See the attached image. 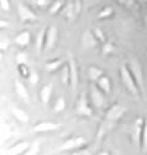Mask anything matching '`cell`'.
<instances>
[{
    "mask_svg": "<svg viewBox=\"0 0 147 155\" xmlns=\"http://www.w3.org/2000/svg\"><path fill=\"white\" fill-rule=\"evenodd\" d=\"M120 78H121L122 84L125 85V88L128 89L132 94L136 97L141 96V88L138 87V84H137V81L133 78V75H132V72L129 71L128 65H122L120 67Z\"/></svg>",
    "mask_w": 147,
    "mask_h": 155,
    "instance_id": "1",
    "label": "cell"
},
{
    "mask_svg": "<svg viewBox=\"0 0 147 155\" xmlns=\"http://www.w3.org/2000/svg\"><path fill=\"white\" fill-rule=\"evenodd\" d=\"M90 101H92V105L94 106L96 109H102L103 106L106 105V97H105V92L102 91L98 85L93 84L90 87Z\"/></svg>",
    "mask_w": 147,
    "mask_h": 155,
    "instance_id": "2",
    "label": "cell"
},
{
    "mask_svg": "<svg viewBox=\"0 0 147 155\" xmlns=\"http://www.w3.org/2000/svg\"><path fill=\"white\" fill-rule=\"evenodd\" d=\"M126 65H128L129 71L132 72V75H133V78L137 81V84H138V87L142 91L143 89V71H142V67L139 65V62L137 61L136 58H130Z\"/></svg>",
    "mask_w": 147,
    "mask_h": 155,
    "instance_id": "3",
    "label": "cell"
},
{
    "mask_svg": "<svg viewBox=\"0 0 147 155\" xmlns=\"http://www.w3.org/2000/svg\"><path fill=\"white\" fill-rule=\"evenodd\" d=\"M76 114L79 116H92L93 115V109L89 106V100H88L87 93H81L79 100L76 102Z\"/></svg>",
    "mask_w": 147,
    "mask_h": 155,
    "instance_id": "4",
    "label": "cell"
},
{
    "mask_svg": "<svg viewBox=\"0 0 147 155\" xmlns=\"http://www.w3.org/2000/svg\"><path fill=\"white\" fill-rule=\"evenodd\" d=\"M17 11H18V16L21 18L22 22H34V21H38V18H39L36 16V13L34 11H31V9L23 3L18 4Z\"/></svg>",
    "mask_w": 147,
    "mask_h": 155,
    "instance_id": "5",
    "label": "cell"
},
{
    "mask_svg": "<svg viewBox=\"0 0 147 155\" xmlns=\"http://www.w3.org/2000/svg\"><path fill=\"white\" fill-rule=\"evenodd\" d=\"M125 111H126V107L125 106H122L120 104H115L114 106H111V107L107 110V113H106V120H109V122L111 123H115L117 122L122 115L125 114Z\"/></svg>",
    "mask_w": 147,
    "mask_h": 155,
    "instance_id": "6",
    "label": "cell"
},
{
    "mask_svg": "<svg viewBox=\"0 0 147 155\" xmlns=\"http://www.w3.org/2000/svg\"><path fill=\"white\" fill-rule=\"evenodd\" d=\"M68 67H70V85L75 91L79 84V69H77V64L74 56L68 57Z\"/></svg>",
    "mask_w": 147,
    "mask_h": 155,
    "instance_id": "7",
    "label": "cell"
},
{
    "mask_svg": "<svg viewBox=\"0 0 147 155\" xmlns=\"http://www.w3.org/2000/svg\"><path fill=\"white\" fill-rule=\"evenodd\" d=\"M61 128V124L53 123V122H41L38 123L32 127V132L35 133H47V132H53Z\"/></svg>",
    "mask_w": 147,
    "mask_h": 155,
    "instance_id": "8",
    "label": "cell"
},
{
    "mask_svg": "<svg viewBox=\"0 0 147 155\" xmlns=\"http://www.w3.org/2000/svg\"><path fill=\"white\" fill-rule=\"evenodd\" d=\"M143 125H145V120L142 118H138L137 122L134 124V128H133V142L137 147H141L142 146V132H143Z\"/></svg>",
    "mask_w": 147,
    "mask_h": 155,
    "instance_id": "9",
    "label": "cell"
},
{
    "mask_svg": "<svg viewBox=\"0 0 147 155\" xmlns=\"http://www.w3.org/2000/svg\"><path fill=\"white\" fill-rule=\"evenodd\" d=\"M98 39L96 38L94 32H92L90 30H87L84 34H83L81 38V45L84 49H92V48H96L98 45Z\"/></svg>",
    "mask_w": 147,
    "mask_h": 155,
    "instance_id": "10",
    "label": "cell"
},
{
    "mask_svg": "<svg viewBox=\"0 0 147 155\" xmlns=\"http://www.w3.org/2000/svg\"><path fill=\"white\" fill-rule=\"evenodd\" d=\"M87 143V140L84 137H75V138H68L65 141V143L61 146V150H76L83 147Z\"/></svg>",
    "mask_w": 147,
    "mask_h": 155,
    "instance_id": "11",
    "label": "cell"
},
{
    "mask_svg": "<svg viewBox=\"0 0 147 155\" xmlns=\"http://www.w3.org/2000/svg\"><path fill=\"white\" fill-rule=\"evenodd\" d=\"M57 36H58V31L56 26H51L47 30V38H45V51H51L54 48L56 43H57Z\"/></svg>",
    "mask_w": 147,
    "mask_h": 155,
    "instance_id": "12",
    "label": "cell"
},
{
    "mask_svg": "<svg viewBox=\"0 0 147 155\" xmlns=\"http://www.w3.org/2000/svg\"><path fill=\"white\" fill-rule=\"evenodd\" d=\"M30 41H31V34H30V31L19 32L18 35L16 36V39H14V43H16L17 45H19V47H27L28 44H30Z\"/></svg>",
    "mask_w": 147,
    "mask_h": 155,
    "instance_id": "13",
    "label": "cell"
},
{
    "mask_svg": "<svg viewBox=\"0 0 147 155\" xmlns=\"http://www.w3.org/2000/svg\"><path fill=\"white\" fill-rule=\"evenodd\" d=\"M14 88H16L17 94L21 97L23 101H26V102H27V101H28V91H27V88L24 87V84L19 79L14 80Z\"/></svg>",
    "mask_w": 147,
    "mask_h": 155,
    "instance_id": "14",
    "label": "cell"
},
{
    "mask_svg": "<svg viewBox=\"0 0 147 155\" xmlns=\"http://www.w3.org/2000/svg\"><path fill=\"white\" fill-rule=\"evenodd\" d=\"M52 93H53V85L52 84H47L44 85L41 91H40V98H41V102L44 105H48L49 101L52 98Z\"/></svg>",
    "mask_w": 147,
    "mask_h": 155,
    "instance_id": "15",
    "label": "cell"
},
{
    "mask_svg": "<svg viewBox=\"0 0 147 155\" xmlns=\"http://www.w3.org/2000/svg\"><path fill=\"white\" fill-rule=\"evenodd\" d=\"M11 111H12V115L18 120V122H21V123H28L30 122V116H28L26 111H23L22 109L12 107Z\"/></svg>",
    "mask_w": 147,
    "mask_h": 155,
    "instance_id": "16",
    "label": "cell"
},
{
    "mask_svg": "<svg viewBox=\"0 0 147 155\" xmlns=\"http://www.w3.org/2000/svg\"><path fill=\"white\" fill-rule=\"evenodd\" d=\"M47 30L48 28L47 27H43L40 31H39L38 34V36H36V49L38 52L40 53L43 49H44V47H45V38H47Z\"/></svg>",
    "mask_w": 147,
    "mask_h": 155,
    "instance_id": "17",
    "label": "cell"
},
{
    "mask_svg": "<svg viewBox=\"0 0 147 155\" xmlns=\"http://www.w3.org/2000/svg\"><path fill=\"white\" fill-rule=\"evenodd\" d=\"M30 147V143L26 142V141H22V142H18L16 145H13L9 150V154H22V153H26V150H28Z\"/></svg>",
    "mask_w": 147,
    "mask_h": 155,
    "instance_id": "18",
    "label": "cell"
},
{
    "mask_svg": "<svg viewBox=\"0 0 147 155\" xmlns=\"http://www.w3.org/2000/svg\"><path fill=\"white\" fill-rule=\"evenodd\" d=\"M97 85L105 92V93H110L111 92V80L107 76L102 75L97 81Z\"/></svg>",
    "mask_w": 147,
    "mask_h": 155,
    "instance_id": "19",
    "label": "cell"
},
{
    "mask_svg": "<svg viewBox=\"0 0 147 155\" xmlns=\"http://www.w3.org/2000/svg\"><path fill=\"white\" fill-rule=\"evenodd\" d=\"M63 67V61L62 60H53V61H49L45 64V70L48 72H54L58 69Z\"/></svg>",
    "mask_w": 147,
    "mask_h": 155,
    "instance_id": "20",
    "label": "cell"
},
{
    "mask_svg": "<svg viewBox=\"0 0 147 155\" xmlns=\"http://www.w3.org/2000/svg\"><path fill=\"white\" fill-rule=\"evenodd\" d=\"M88 75H89V79L92 81H98V79L103 75V71L98 69L97 66H90L89 70H88Z\"/></svg>",
    "mask_w": 147,
    "mask_h": 155,
    "instance_id": "21",
    "label": "cell"
},
{
    "mask_svg": "<svg viewBox=\"0 0 147 155\" xmlns=\"http://www.w3.org/2000/svg\"><path fill=\"white\" fill-rule=\"evenodd\" d=\"M63 13H65V16L68 18V19H72L74 17L76 16V12H75V3H67L65 8H63Z\"/></svg>",
    "mask_w": 147,
    "mask_h": 155,
    "instance_id": "22",
    "label": "cell"
},
{
    "mask_svg": "<svg viewBox=\"0 0 147 155\" xmlns=\"http://www.w3.org/2000/svg\"><path fill=\"white\" fill-rule=\"evenodd\" d=\"M63 8V2L62 0H54V2L52 3L51 8H49V13L52 14V16H54V14H57L60 11H62Z\"/></svg>",
    "mask_w": 147,
    "mask_h": 155,
    "instance_id": "23",
    "label": "cell"
},
{
    "mask_svg": "<svg viewBox=\"0 0 147 155\" xmlns=\"http://www.w3.org/2000/svg\"><path fill=\"white\" fill-rule=\"evenodd\" d=\"M114 14V9L111 7H105L102 11L98 13V19H105V18H110Z\"/></svg>",
    "mask_w": 147,
    "mask_h": 155,
    "instance_id": "24",
    "label": "cell"
},
{
    "mask_svg": "<svg viewBox=\"0 0 147 155\" xmlns=\"http://www.w3.org/2000/svg\"><path fill=\"white\" fill-rule=\"evenodd\" d=\"M66 109V101L63 97H60V98H57L56 104H54V111L56 113H61Z\"/></svg>",
    "mask_w": 147,
    "mask_h": 155,
    "instance_id": "25",
    "label": "cell"
},
{
    "mask_svg": "<svg viewBox=\"0 0 147 155\" xmlns=\"http://www.w3.org/2000/svg\"><path fill=\"white\" fill-rule=\"evenodd\" d=\"M62 83L63 84H70V67H68V65L66 66H63V69H62Z\"/></svg>",
    "mask_w": 147,
    "mask_h": 155,
    "instance_id": "26",
    "label": "cell"
},
{
    "mask_svg": "<svg viewBox=\"0 0 147 155\" xmlns=\"http://www.w3.org/2000/svg\"><path fill=\"white\" fill-rule=\"evenodd\" d=\"M114 49H115L114 44H112L111 41H106V43H103V47H102V54L109 56V54H111V53L114 52Z\"/></svg>",
    "mask_w": 147,
    "mask_h": 155,
    "instance_id": "27",
    "label": "cell"
},
{
    "mask_svg": "<svg viewBox=\"0 0 147 155\" xmlns=\"http://www.w3.org/2000/svg\"><path fill=\"white\" fill-rule=\"evenodd\" d=\"M142 150L147 151V119L145 120V125H143V132H142Z\"/></svg>",
    "mask_w": 147,
    "mask_h": 155,
    "instance_id": "28",
    "label": "cell"
},
{
    "mask_svg": "<svg viewBox=\"0 0 147 155\" xmlns=\"http://www.w3.org/2000/svg\"><path fill=\"white\" fill-rule=\"evenodd\" d=\"M27 54L24 52H21V53H18L17 57H16V62H17V65H26V62H27Z\"/></svg>",
    "mask_w": 147,
    "mask_h": 155,
    "instance_id": "29",
    "label": "cell"
},
{
    "mask_svg": "<svg viewBox=\"0 0 147 155\" xmlns=\"http://www.w3.org/2000/svg\"><path fill=\"white\" fill-rule=\"evenodd\" d=\"M39 150H40V143H39V141H35L34 143L30 145V147H28V151H26V154H38Z\"/></svg>",
    "mask_w": 147,
    "mask_h": 155,
    "instance_id": "30",
    "label": "cell"
},
{
    "mask_svg": "<svg viewBox=\"0 0 147 155\" xmlns=\"http://www.w3.org/2000/svg\"><path fill=\"white\" fill-rule=\"evenodd\" d=\"M28 81H30L31 85H36V84H38V81H39V75H38L36 71H34V70L30 71V75H28Z\"/></svg>",
    "mask_w": 147,
    "mask_h": 155,
    "instance_id": "31",
    "label": "cell"
},
{
    "mask_svg": "<svg viewBox=\"0 0 147 155\" xmlns=\"http://www.w3.org/2000/svg\"><path fill=\"white\" fill-rule=\"evenodd\" d=\"M93 32H94V35H96V38L98 39V41L100 43H102V44L106 43V36H105V34H103V31H102L101 28H96Z\"/></svg>",
    "mask_w": 147,
    "mask_h": 155,
    "instance_id": "32",
    "label": "cell"
},
{
    "mask_svg": "<svg viewBox=\"0 0 147 155\" xmlns=\"http://www.w3.org/2000/svg\"><path fill=\"white\" fill-rule=\"evenodd\" d=\"M53 2H54V0H34V3H35L38 7H41V8H45L48 5H52Z\"/></svg>",
    "mask_w": 147,
    "mask_h": 155,
    "instance_id": "33",
    "label": "cell"
},
{
    "mask_svg": "<svg viewBox=\"0 0 147 155\" xmlns=\"http://www.w3.org/2000/svg\"><path fill=\"white\" fill-rule=\"evenodd\" d=\"M0 8L5 12L11 11V2L9 0H0Z\"/></svg>",
    "mask_w": 147,
    "mask_h": 155,
    "instance_id": "34",
    "label": "cell"
},
{
    "mask_svg": "<svg viewBox=\"0 0 147 155\" xmlns=\"http://www.w3.org/2000/svg\"><path fill=\"white\" fill-rule=\"evenodd\" d=\"M19 66V72H22V76L24 78H28V75H30V71L31 70H28L26 65H18Z\"/></svg>",
    "mask_w": 147,
    "mask_h": 155,
    "instance_id": "35",
    "label": "cell"
},
{
    "mask_svg": "<svg viewBox=\"0 0 147 155\" xmlns=\"http://www.w3.org/2000/svg\"><path fill=\"white\" fill-rule=\"evenodd\" d=\"M116 2L122 4V5H133L134 4V0H116Z\"/></svg>",
    "mask_w": 147,
    "mask_h": 155,
    "instance_id": "36",
    "label": "cell"
},
{
    "mask_svg": "<svg viewBox=\"0 0 147 155\" xmlns=\"http://www.w3.org/2000/svg\"><path fill=\"white\" fill-rule=\"evenodd\" d=\"M8 26H11V22H8V21H4V19H0V27L2 28H5Z\"/></svg>",
    "mask_w": 147,
    "mask_h": 155,
    "instance_id": "37",
    "label": "cell"
},
{
    "mask_svg": "<svg viewBox=\"0 0 147 155\" xmlns=\"http://www.w3.org/2000/svg\"><path fill=\"white\" fill-rule=\"evenodd\" d=\"M0 45H2V51H4V49H7V43H2V44H0Z\"/></svg>",
    "mask_w": 147,
    "mask_h": 155,
    "instance_id": "38",
    "label": "cell"
},
{
    "mask_svg": "<svg viewBox=\"0 0 147 155\" xmlns=\"http://www.w3.org/2000/svg\"><path fill=\"white\" fill-rule=\"evenodd\" d=\"M145 25L147 26V13H146V17H145Z\"/></svg>",
    "mask_w": 147,
    "mask_h": 155,
    "instance_id": "39",
    "label": "cell"
},
{
    "mask_svg": "<svg viewBox=\"0 0 147 155\" xmlns=\"http://www.w3.org/2000/svg\"><path fill=\"white\" fill-rule=\"evenodd\" d=\"M142 2H147V0H142Z\"/></svg>",
    "mask_w": 147,
    "mask_h": 155,
    "instance_id": "40",
    "label": "cell"
},
{
    "mask_svg": "<svg viewBox=\"0 0 147 155\" xmlns=\"http://www.w3.org/2000/svg\"><path fill=\"white\" fill-rule=\"evenodd\" d=\"M146 54H147V52H146Z\"/></svg>",
    "mask_w": 147,
    "mask_h": 155,
    "instance_id": "41",
    "label": "cell"
}]
</instances>
